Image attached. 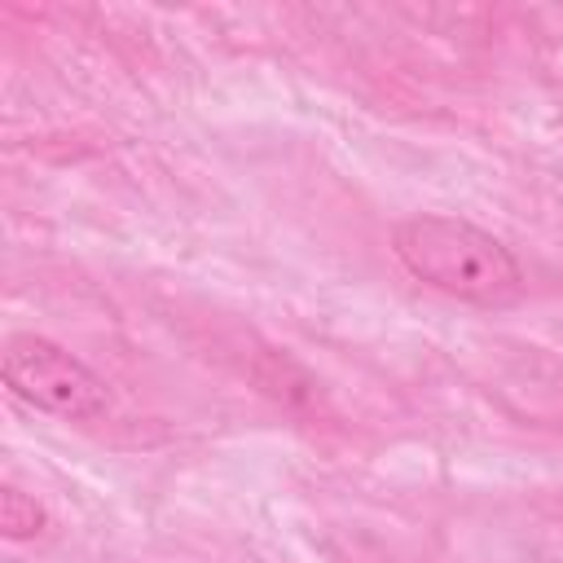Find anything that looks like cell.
I'll return each instance as SVG.
<instances>
[{
  "instance_id": "1",
  "label": "cell",
  "mask_w": 563,
  "mask_h": 563,
  "mask_svg": "<svg viewBox=\"0 0 563 563\" xmlns=\"http://www.w3.org/2000/svg\"><path fill=\"white\" fill-rule=\"evenodd\" d=\"M391 251L409 277L449 299L475 308H506L523 295V268L515 251L471 220L440 211L405 216L391 229Z\"/></svg>"
},
{
  "instance_id": "2",
  "label": "cell",
  "mask_w": 563,
  "mask_h": 563,
  "mask_svg": "<svg viewBox=\"0 0 563 563\" xmlns=\"http://www.w3.org/2000/svg\"><path fill=\"white\" fill-rule=\"evenodd\" d=\"M0 378L18 400L66 422H92L110 413V391L101 374L44 334H13L4 343Z\"/></svg>"
},
{
  "instance_id": "3",
  "label": "cell",
  "mask_w": 563,
  "mask_h": 563,
  "mask_svg": "<svg viewBox=\"0 0 563 563\" xmlns=\"http://www.w3.org/2000/svg\"><path fill=\"white\" fill-rule=\"evenodd\" d=\"M44 528H48L44 506H40L35 497H26L22 488L4 484V488H0V532H4L9 541H31V537H40Z\"/></svg>"
}]
</instances>
